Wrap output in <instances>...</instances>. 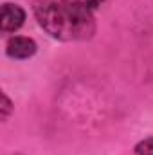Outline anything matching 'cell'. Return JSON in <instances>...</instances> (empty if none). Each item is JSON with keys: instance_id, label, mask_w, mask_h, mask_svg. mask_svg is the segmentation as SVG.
<instances>
[{"instance_id": "obj_6", "label": "cell", "mask_w": 153, "mask_h": 155, "mask_svg": "<svg viewBox=\"0 0 153 155\" xmlns=\"http://www.w3.org/2000/svg\"><path fill=\"white\" fill-rule=\"evenodd\" d=\"M9 112H11V101H9L7 96L4 94V96H2V119H5Z\"/></svg>"}, {"instance_id": "obj_5", "label": "cell", "mask_w": 153, "mask_h": 155, "mask_svg": "<svg viewBox=\"0 0 153 155\" xmlns=\"http://www.w3.org/2000/svg\"><path fill=\"white\" fill-rule=\"evenodd\" d=\"M135 153L137 155H153V137L141 141L135 146Z\"/></svg>"}, {"instance_id": "obj_2", "label": "cell", "mask_w": 153, "mask_h": 155, "mask_svg": "<svg viewBox=\"0 0 153 155\" xmlns=\"http://www.w3.org/2000/svg\"><path fill=\"white\" fill-rule=\"evenodd\" d=\"M24 20H25V11L20 5H16V4H4L2 5L0 25H2L4 33H15L16 29L22 27Z\"/></svg>"}, {"instance_id": "obj_3", "label": "cell", "mask_w": 153, "mask_h": 155, "mask_svg": "<svg viewBox=\"0 0 153 155\" xmlns=\"http://www.w3.org/2000/svg\"><path fill=\"white\" fill-rule=\"evenodd\" d=\"M5 51H7V56H11V58L25 60L36 52V43L31 38H25V36H15L7 41Z\"/></svg>"}, {"instance_id": "obj_1", "label": "cell", "mask_w": 153, "mask_h": 155, "mask_svg": "<svg viewBox=\"0 0 153 155\" xmlns=\"http://www.w3.org/2000/svg\"><path fill=\"white\" fill-rule=\"evenodd\" d=\"M36 18L50 36L63 41L88 40L96 31L92 13L69 4H40L36 7Z\"/></svg>"}, {"instance_id": "obj_4", "label": "cell", "mask_w": 153, "mask_h": 155, "mask_svg": "<svg viewBox=\"0 0 153 155\" xmlns=\"http://www.w3.org/2000/svg\"><path fill=\"white\" fill-rule=\"evenodd\" d=\"M103 0H63V4H69V5H74V7H81V9H86V11H92L96 9Z\"/></svg>"}]
</instances>
